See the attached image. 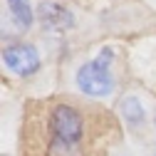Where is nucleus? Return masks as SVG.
I'll return each instance as SVG.
<instances>
[{"mask_svg": "<svg viewBox=\"0 0 156 156\" xmlns=\"http://www.w3.org/2000/svg\"><path fill=\"white\" fill-rule=\"evenodd\" d=\"M3 65L15 77H32L42 67V57L30 42H10L3 47Z\"/></svg>", "mask_w": 156, "mask_h": 156, "instance_id": "obj_3", "label": "nucleus"}, {"mask_svg": "<svg viewBox=\"0 0 156 156\" xmlns=\"http://www.w3.org/2000/svg\"><path fill=\"white\" fill-rule=\"evenodd\" d=\"M37 15V23L42 25V30L47 32H67L77 25V17L69 8H65L62 3L57 0H42L35 10Z\"/></svg>", "mask_w": 156, "mask_h": 156, "instance_id": "obj_4", "label": "nucleus"}, {"mask_svg": "<svg viewBox=\"0 0 156 156\" xmlns=\"http://www.w3.org/2000/svg\"><path fill=\"white\" fill-rule=\"evenodd\" d=\"M154 156H156V154H154Z\"/></svg>", "mask_w": 156, "mask_h": 156, "instance_id": "obj_8", "label": "nucleus"}, {"mask_svg": "<svg viewBox=\"0 0 156 156\" xmlns=\"http://www.w3.org/2000/svg\"><path fill=\"white\" fill-rule=\"evenodd\" d=\"M112 62H114V50L112 47H102L92 60H87L74 74V84L82 94L87 97H109L116 87L114 72H112Z\"/></svg>", "mask_w": 156, "mask_h": 156, "instance_id": "obj_2", "label": "nucleus"}, {"mask_svg": "<svg viewBox=\"0 0 156 156\" xmlns=\"http://www.w3.org/2000/svg\"><path fill=\"white\" fill-rule=\"evenodd\" d=\"M5 5H8V15H10V20L17 30H23L27 32L35 23V12H32V5H30V0H5Z\"/></svg>", "mask_w": 156, "mask_h": 156, "instance_id": "obj_6", "label": "nucleus"}, {"mask_svg": "<svg viewBox=\"0 0 156 156\" xmlns=\"http://www.w3.org/2000/svg\"><path fill=\"white\" fill-rule=\"evenodd\" d=\"M47 134H50L47 144L50 156H82L84 119L80 109H74L72 104H55L50 112Z\"/></svg>", "mask_w": 156, "mask_h": 156, "instance_id": "obj_1", "label": "nucleus"}, {"mask_svg": "<svg viewBox=\"0 0 156 156\" xmlns=\"http://www.w3.org/2000/svg\"><path fill=\"white\" fill-rule=\"evenodd\" d=\"M154 124H156V116H154Z\"/></svg>", "mask_w": 156, "mask_h": 156, "instance_id": "obj_7", "label": "nucleus"}, {"mask_svg": "<svg viewBox=\"0 0 156 156\" xmlns=\"http://www.w3.org/2000/svg\"><path fill=\"white\" fill-rule=\"evenodd\" d=\"M119 114H122V119H124V124L129 129H141L146 124V119H149V116H146V107L141 104V99L136 94H129V97L122 99Z\"/></svg>", "mask_w": 156, "mask_h": 156, "instance_id": "obj_5", "label": "nucleus"}]
</instances>
